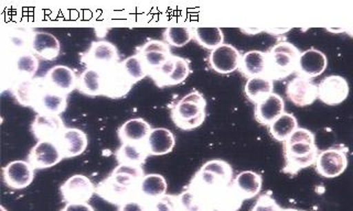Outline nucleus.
Returning a JSON list of instances; mask_svg holds the SVG:
<instances>
[{"instance_id":"50","label":"nucleus","mask_w":353,"mask_h":211,"mask_svg":"<svg viewBox=\"0 0 353 211\" xmlns=\"http://www.w3.org/2000/svg\"><path fill=\"white\" fill-rule=\"evenodd\" d=\"M176 211H179V210H178V209H176Z\"/></svg>"},{"instance_id":"47","label":"nucleus","mask_w":353,"mask_h":211,"mask_svg":"<svg viewBox=\"0 0 353 211\" xmlns=\"http://www.w3.org/2000/svg\"><path fill=\"white\" fill-rule=\"evenodd\" d=\"M345 32L349 34V36H351V38H353V29H347V30H345Z\"/></svg>"},{"instance_id":"49","label":"nucleus","mask_w":353,"mask_h":211,"mask_svg":"<svg viewBox=\"0 0 353 211\" xmlns=\"http://www.w3.org/2000/svg\"><path fill=\"white\" fill-rule=\"evenodd\" d=\"M0 210H1V211H7V210H6L5 207H3V206L0 207Z\"/></svg>"},{"instance_id":"7","label":"nucleus","mask_w":353,"mask_h":211,"mask_svg":"<svg viewBox=\"0 0 353 211\" xmlns=\"http://www.w3.org/2000/svg\"><path fill=\"white\" fill-rule=\"evenodd\" d=\"M191 74L190 60L178 55H171L159 69L150 75L156 86L159 88L180 85Z\"/></svg>"},{"instance_id":"12","label":"nucleus","mask_w":353,"mask_h":211,"mask_svg":"<svg viewBox=\"0 0 353 211\" xmlns=\"http://www.w3.org/2000/svg\"><path fill=\"white\" fill-rule=\"evenodd\" d=\"M63 159L57 143L38 141L28 154L27 161L34 170H46L58 165Z\"/></svg>"},{"instance_id":"28","label":"nucleus","mask_w":353,"mask_h":211,"mask_svg":"<svg viewBox=\"0 0 353 211\" xmlns=\"http://www.w3.org/2000/svg\"><path fill=\"white\" fill-rule=\"evenodd\" d=\"M152 128L143 118H132L121 124L117 130L121 143H145Z\"/></svg>"},{"instance_id":"44","label":"nucleus","mask_w":353,"mask_h":211,"mask_svg":"<svg viewBox=\"0 0 353 211\" xmlns=\"http://www.w3.org/2000/svg\"><path fill=\"white\" fill-rule=\"evenodd\" d=\"M60 211H95V209L88 203H65V206Z\"/></svg>"},{"instance_id":"42","label":"nucleus","mask_w":353,"mask_h":211,"mask_svg":"<svg viewBox=\"0 0 353 211\" xmlns=\"http://www.w3.org/2000/svg\"><path fill=\"white\" fill-rule=\"evenodd\" d=\"M146 211H176V196L167 195L147 203Z\"/></svg>"},{"instance_id":"34","label":"nucleus","mask_w":353,"mask_h":211,"mask_svg":"<svg viewBox=\"0 0 353 211\" xmlns=\"http://www.w3.org/2000/svg\"><path fill=\"white\" fill-rule=\"evenodd\" d=\"M77 91L88 97L103 96L104 74L94 69H85L77 80Z\"/></svg>"},{"instance_id":"4","label":"nucleus","mask_w":353,"mask_h":211,"mask_svg":"<svg viewBox=\"0 0 353 211\" xmlns=\"http://www.w3.org/2000/svg\"><path fill=\"white\" fill-rule=\"evenodd\" d=\"M301 52L288 41H279L270 47L266 56L265 75L270 80H283L297 71L298 62Z\"/></svg>"},{"instance_id":"33","label":"nucleus","mask_w":353,"mask_h":211,"mask_svg":"<svg viewBox=\"0 0 353 211\" xmlns=\"http://www.w3.org/2000/svg\"><path fill=\"white\" fill-rule=\"evenodd\" d=\"M273 91L274 82L266 75L248 80L244 87L245 96L255 106L270 97L273 93Z\"/></svg>"},{"instance_id":"17","label":"nucleus","mask_w":353,"mask_h":211,"mask_svg":"<svg viewBox=\"0 0 353 211\" xmlns=\"http://www.w3.org/2000/svg\"><path fill=\"white\" fill-rule=\"evenodd\" d=\"M65 128L63 119L57 115H37L30 126L37 140L51 142H57Z\"/></svg>"},{"instance_id":"27","label":"nucleus","mask_w":353,"mask_h":211,"mask_svg":"<svg viewBox=\"0 0 353 211\" xmlns=\"http://www.w3.org/2000/svg\"><path fill=\"white\" fill-rule=\"evenodd\" d=\"M232 187L243 201H248L262 192V176L253 170H244L235 176Z\"/></svg>"},{"instance_id":"20","label":"nucleus","mask_w":353,"mask_h":211,"mask_svg":"<svg viewBox=\"0 0 353 211\" xmlns=\"http://www.w3.org/2000/svg\"><path fill=\"white\" fill-rule=\"evenodd\" d=\"M64 159L80 157L88 146V137L85 132L79 128H65L57 141Z\"/></svg>"},{"instance_id":"38","label":"nucleus","mask_w":353,"mask_h":211,"mask_svg":"<svg viewBox=\"0 0 353 211\" xmlns=\"http://www.w3.org/2000/svg\"><path fill=\"white\" fill-rule=\"evenodd\" d=\"M298 129V121L292 113H284L270 126V133L279 142H284Z\"/></svg>"},{"instance_id":"3","label":"nucleus","mask_w":353,"mask_h":211,"mask_svg":"<svg viewBox=\"0 0 353 211\" xmlns=\"http://www.w3.org/2000/svg\"><path fill=\"white\" fill-rule=\"evenodd\" d=\"M171 120L182 131H191L203 124L207 118V100L203 93L192 91L171 106Z\"/></svg>"},{"instance_id":"39","label":"nucleus","mask_w":353,"mask_h":211,"mask_svg":"<svg viewBox=\"0 0 353 211\" xmlns=\"http://www.w3.org/2000/svg\"><path fill=\"white\" fill-rule=\"evenodd\" d=\"M163 41L169 47H183L193 38V29L189 27H169L163 31Z\"/></svg>"},{"instance_id":"21","label":"nucleus","mask_w":353,"mask_h":211,"mask_svg":"<svg viewBox=\"0 0 353 211\" xmlns=\"http://www.w3.org/2000/svg\"><path fill=\"white\" fill-rule=\"evenodd\" d=\"M104 74V89L103 96L110 99H121L130 93L132 84L121 69V63Z\"/></svg>"},{"instance_id":"5","label":"nucleus","mask_w":353,"mask_h":211,"mask_svg":"<svg viewBox=\"0 0 353 211\" xmlns=\"http://www.w3.org/2000/svg\"><path fill=\"white\" fill-rule=\"evenodd\" d=\"M39 58L32 52L19 55H3V87L9 89L21 80L36 77Z\"/></svg>"},{"instance_id":"29","label":"nucleus","mask_w":353,"mask_h":211,"mask_svg":"<svg viewBox=\"0 0 353 211\" xmlns=\"http://www.w3.org/2000/svg\"><path fill=\"white\" fill-rule=\"evenodd\" d=\"M168 184L165 177L160 174L145 175L137 190V197L146 203L157 201L167 195Z\"/></svg>"},{"instance_id":"9","label":"nucleus","mask_w":353,"mask_h":211,"mask_svg":"<svg viewBox=\"0 0 353 211\" xmlns=\"http://www.w3.org/2000/svg\"><path fill=\"white\" fill-rule=\"evenodd\" d=\"M62 201L65 203H85L97 194V186L88 176L73 175L60 187Z\"/></svg>"},{"instance_id":"35","label":"nucleus","mask_w":353,"mask_h":211,"mask_svg":"<svg viewBox=\"0 0 353 211\" xmlns=\"http://www.w3.org/2000/svg\"><path fill=\"white\" fill-rule=\"evenodd\" d=\"M145 175L146 174L141 166L123 164H119V166L114 168L113 172L110 174L115 181L135 190H138V187Z\"/></svg>"},{"instance_id":"6","label":"nucleus","mask_w":353,"mask_h":211,"mask_svg":"<svg viewBox=\"0 0 353 211\" xmlns=\"http://www.w3.org/2000/svg\"><path fill=\"white\" fill-rule=\"evenodd\" d=\"M81 62L86 69L106 73L121 63V55L115 44L110 41H93L88 51L81 54Z\"/></svg>"},{"instance_id":"1","label":"nucleus","mask_w":353,"mask_h":211,"mask_svg":"<svg viewBox=\"0 0 353 211\" xmlns=\"http://www.w3.org/2000/svg\"><path fill=\"white\" fill-rule=\"evenodd\" d=\"M233 179V168L229 163L223 159H212L202 165L185 190L190 192L204 211L210 201L231 186Z\"/></svg>"},{"instance_id":"8","label":"nucleus","mask_w":353,"mask_h":211,"mask_svg":"<svg viewBox=\"0 0 353 211\" xmlns=\"http://www.w3.org/2000/svg\"><path fill=\"white\" fill-rule=\"evenodd\" d=\"M347 168V148L343 144L325 148L318 154L316 170L325 179H334Z\"/></svg>"},{"instance_id":"41","label":"nucleus","mask_w":353,"mask_h":211,"mask_svg":"<svg viewBox=\"0 0 353 211\" xmlns=\"http://www.w3.org/2000/svg\"><path fill=\"white\" fill-rule=\"evenodd\" d=\"M284 208L279 206L272 192H268L257 198L256 203H254L250 211H283Z\"/></svg>"},{"instance_id":"15","label":"nucleus","mask_w":353,"mask_h":211,"mask_svg":"<svg viewBox=\"0 0 353 211\" xmlns=\"http://www.w3.org/2000/svg\"><path fill=\"white\" fill-rule=\"evenodd\" d=\"M286 96L297 107H307L318 99V85L312 80L295 77L286 86Z\"/></svg>"},{"instance_id":"23","label":"nucleus","mask_w":353,"mask_h":211,"mask_svg":"<svg viewBox=\"0 0 353 211\" xmlns=\"http://www.w3.org/2000/svg\"><path fill=\"white\" fill-rule=\"evenodd\" d=\"M327 65H328V60L325 53L312 47L301 53L296 74L297 76L312 80L323 74L327 69Z\"/></svg>"},{"instance_id":"30","label":"nucleus","mask_w":353,"mask_h":211,"mask_svg":"<svg viewBox=\"0 0 353 211\" xmlns=\"http://www.w3.org/2000/svg\"><path fill=\"white\" fill-rule=\"evenodd\" d=\"M176 146V137L170 130L165 128H154L146 140L149 155L161 157L170 153Z\"/></svg>"},{"instance_id":"31","label":"nucleus","mask_w":353,"mask_h":211,"mask_svg":"<svg viewBox=\"0 0 353 211\" xmlns=\"http://www.w3.org/2000/svg\"><path fill=\"white\" fill-rule=\"evenodd\" d=\"M149 157L146 142L121 143L115 152L116 161L119 164L143 166Z\"/></svg>"},{"instance_id":"18","label":"nucleus","mask_w":353,"mask_h":211,"mask_svg":"<svg viewBox=\"0 0 353 211\" xmlns=\"http://www.w3.org/2000/svg\"><path fill=\"white\" fill-rule=\"evenodd\" d=\"M97 195L106 203L119 207L132 198L137 197V190L125 186L115 181L112 176H108L99 181L97 186Z\"/></svg>"},{"instance_id":"10","label":"nucleus","mask_w":353,"mask_h":211,"mask_svg":"<svg viewBox=\"0 0 353 211\" xmlns=\"http://www.w3.org/2000/svg\"><path fill=\"white\" fill-rule=\"evenodd\" d=\"M136 54L141 58L148 71V76H150L171 58L172 53L170 47L165 41L149 40L141 47H138Z\"/></svg>"},{"instance_id":"19","label":"nucleus","mask_w":353,"mask_h":211,"mask_svg":"<svg viewBox=\"0 0 353 211\" xmlns=\"http://www.w3.org/2000/svg\"><path fill=\"white\" fill-rule=\"evenodd\" d=\"M46 86H47V80L44 77H34L31 80L16 82L11 87L10 91L20 106L33 109L40 93Z\"/></svg>"},{"instance_id":"14","label":"nucleus","mask_w":353,"mask_h":211,"mask_svg":"<svg viewBox=\"0 0 353 211\" xmlns=\"http://www.w3.org/2000/svg\"><path fill=\"white\" fill-rule=\"evenodd\" d=\"M241 58L242 55L236 47L222 44L210 53V67L218 74H231L240 67Z\"/></svg>"},{"instance_id":"13","label":"nucleus","mask_w":353,"mask_h":211,"mask_svg":"<svg viewBox=\"0 0 353 211\" xmlns=\"http://www.w3.org/2000/svg\"><path fill=\"white\" fill-rule=\"evenodd\" d=\"M3 179L6 186L10 190H25L32 184L34 168L28 161L17 159L8 163L3 168Z\"/></svg>"},{"instance_id":"2","label":"nucleus","mask_w":353,"mask_h":211,"mask_svg":"<svg viewBox=\"0 0 353 211\" xmlns=\"http://www.w3.org/2000/svg\"><path fill=\"white\" fill-rule=\"evenodd\" d=\"M283 153L285 165L281 172L292 177L316 164L319 151L314 133L310 130L298 128L283 142Z\"/></svg>"},{"instance_id":"11","label":"nucleus","mask_w":353,"mask_h":211,"mask_svg":"<svg viewBox=\"0 0 353 211\" xmlns=\"http://www.w3.org/2000/svg\"><path fill=\"white\" fill-rule=\"evenodd\" d=\"M349 84L345 77L331 75L318 84V99L328 106H338L349 96Z\"/></svg>"},{"instance_id":"43","label":"nucleus","mask_w":353,"mask_h":211,"mask_svg":"<svg viewBox=\"0 0 353 211\" xmlns=\"http://www.w3.org/2000/svg\"><path fill=\"white\" fill-rule=\"evenodd\" d=\"M147 203L138 197L132 198L130 201L123 203L117 211H146Z\"/></svg>"},{"instance_id":"45","label":"nucleus","mask_w":353,"mask_h":211,"mask_svg":"<svg viewBox=\"0 0 353 211\" xmlns=\"http://www.w3.org/2000/svg\"><path fill=\"white\" fill-rule=\"evenodd\" d=\"M263 31H266V32L272 33V34H275V36H279V34H284V33L288 32V31H290V29H270V30Z\"/></svg>"},{"instance_id":"40","label":"nucleus","mask_w":353,"mask_h":211,"mask_svg":"<svg viewBox=\"0 0 353 211\" xmlns=\"http://www.w3.org/2000/svg\"><path fill=\"white\" fill-rule=\"evenodd\" d=\"M121 69L124 71L128 80L135 85L138 82L148 76V71L137 54L125 58L121 62Z\"/></svg>"},{"instance_id":"22","label":"nucleus","mask_w":353,"mask_h":211,"mask_svg":"<svg viewBox=\"0 0 353 211\" xmlns=\"http://www.w3.org/2000/svg\"><path fill=\"white\" fill-rule=\"evenodd\" d=\"M44 78L53 91L68 96L77 89L79 76H77L75 71L69 66L55 65L47 71Z\"/></svg>"},{"instance_id":"24","label":"nucleus","mask_w":353,"mask_h":211,"mask_svg":"<svg viewBox=\"0 0 353 211\" xmlns=\"http://www.w3.org/2000/svg\"><path fill=\"white\" fill-rule=\"evenodd\" d=\"M68 107V96L53 91L49 85L46 86L37 100L33 111L37 115H57L64 113Z\"/></svg>"},{"instance_id":"25","label":"nucleus","mask_w":353,"mask_h":211,"mask_svg":"<svg viewBox=\"0 0 353 211\" xmlns=\"http://www.w3.org/2000/svg\"><path fill=\"white\" fill-rule=\"evenodd\" d=\"M31 52L43 60H54L61 52V43L52 33L36 31L31 41Z\"/></svg>"},{"instance_id":"48","label":"nucleus","mask_w":353,"mask_h":211,"mask_svg":"<svg viewBox=\"0 0 353 211\" xmlns=\"http://www.w3.org/2000/svg\"><path fill=\"white\" fill-rule=\"evenodd\" d=\"M283 211H305V210H299V209H295V208H286L284 209Z\"/></svg>"},{"instance_id":"26","label":"nucleus","mask_w":353,"mask_h":211,"mask_svg":"<svg viewBox=\"0 0 353 211\" xmlns=\"http://www.w3.org/2000/svg\"><path fill=\"white\" fill-rule=\"evenodd\" d=\"M284 113V99L277 93H273L270 97L255 106L254 117L259 124L270 126Z\"/></svg>"},{"instance_id":"32","label":"nucleus","mask_w":353,"mask_h":211,"mask_svg":"<svg viewBox=\"0 0 353 211\" xmlns=\"http://www.w3.org/2000/svg\"><path fill=\"white\" fill-rule=\"evenodd\" d=\"M239 71L248 80L265 75V71H266L265 52L259 51V49H253V51L244 53L241 58Z\"/></svg>"},{"instance_id":"37","label":"nucleus","mask_w":353,"mask_h":211,"mask_svg":"<svg viewBox=\"0 0 353 211\" xmlns=\"http://www.w3.org/2000/svg\"><path fill=\"white\" fill-rule=\"evenodd\" d=\"M193 38L203 49H213L224 44V33L220 27H199L193 29Z\"/></svg>"},{"instance_id":"36","label":"nucleus","mask_w":353,"mask_h":211,"mask_svg":"<svg viewBox=\"0 0 353 211\" xmlns=\"http://www.w3.org/2000/svg\"><path fill=\"white\" fill-rule=\"evenodd\" d=\"M244 201L237 195L231 185L225 192L210 201L204 211H239Z\"/></svg>"},{"instance_id":"16","label":"nucleus","mask_w":353,"mask_h":211,"mask_svg":"<svg viewBox=\"0 0 353 211\" xmlns=\"http://www.w3.org/2000/svg\"><path fill=\"white\" fill-rule=\"evenodd\" d=\"M36 31L30 27H10L3 34V55H19L31 52V41Z\"/></svg>"},{"instance_id":"46","label":"nucleus","mask_w":353,"mask_h":211,"mask_svg":"<svg viewBox=\"0 0 353 211\" xmlns=\"http://www.w3.org/2000/svg\"><path fill=\"white\" fill-rule=\"evenodd\" d=\"M242 32L246 33V34H255V33L262 32L263 30H259V29H248V30H244V29H241Z\"/></svg>"}]
</instances>
